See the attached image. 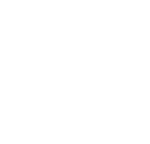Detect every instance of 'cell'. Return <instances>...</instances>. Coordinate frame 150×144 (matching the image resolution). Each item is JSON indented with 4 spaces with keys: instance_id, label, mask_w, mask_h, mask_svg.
I'll use <instances>...</instances> for the list:
<instances>
[]
</instances>
